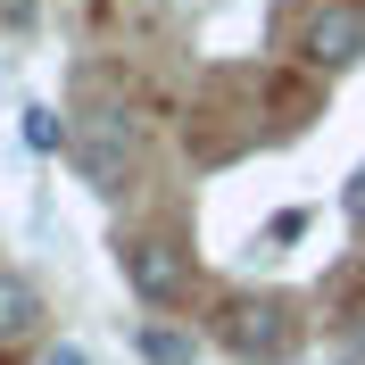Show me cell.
<instances>
[{"instance_id":"cell-6","label":"cell","mask_w":365,"mask_h":365,"mask_svg":"<svg viewBox=\"0 0 365 365\" xmlns=\"http://www.w3.org/2000/svg\"><path fill=\"white\" fill-rule=\"evenodd\" d=\"M17 133H25V150H42V158H50V150H75V125H67L58 108H42V100L25 108V125H17Z\"/></svg>"},{"instance_id":"cell-3","label":"cell","mask_w":365,"mask_h":365,"mask_svg":"<svg viewBox=\"0 0 365 365\" xmlns=\"http://www.w3.org/2000/svg\"><path fill=\"white\" fill-rule=\"evenodd\" d=\"M75 175L91 182V191H125L133 182V158H141V133H133V116L125 108H100L91 125H75Z\"/></svg>"},{"instance_id":"cell-8","label":"cell","mask_w":365,"mask_h":365,"mask_svg":"<svg viewBox=\"0 0 365 365\" xmlns=\"http://www.w3.org/2000/svg\"><path fill=\"white\" fill-rule=\"evenodd\" d=\"M341 216H349V225H357V232H365V158H357V175H349V182H341Z\"/></svg>"},{"instance_id":"cell-2","label":"cell","mask_w":365,"mask_h":365,"mask_svg":"<svg viewBox=\"0 0 365 365\" xmlns=\"http://www.w3.org/2000/svg\"><path fill=\"white\" fill-rule=\"evenodd\" d=\"M225 349H232V357H257V365H282L299 349V307L282 291L232 299V307H225Z\"/></svg>"},{"instance_id":"cell-9","label":"cell","mask_w":365,"mask_h":365,"mask_svg":"<svg viewBox=\"0 0 365 365\" xmlns=\"http://www.w3.org/2000/svg\"><path fill=\"white\" fill-rule=\"evenodd\" d=\"M42 365H91V357H83L75 341H58V349H42Z\"/></svg>"},{"instance_id":"cell-7","label":"cell","mask_w":365,"mask_h":365,"mask_svg":"<svg viewBox=\"0 0 365 365\" xmlns=\"http://www.w3.org/2000/svg\"><path fill=\"white\" fill-rule=\"evenodd\" d=\"M141 357H150V365H191V357H200V341L175 332V324H141Z\"/></svg>"},{"instance_id":"cell-4","label":"cell","mask_w":365,"mask_h":365,"mask_svg":"<svg viewBox=\"0 0 365 365\" xmlns=\"http://www.w3.org/2000/svg\"><path fill=\"white\" fill-rule=\"evenodd\" d=\"M307 58L324 75H349L365 58V0H324L316 17H307Z\"/></svg>"},{"instance_id":"cell-5","label":"cell","mask_w":365,"mask_h":365,"mask_svg":"<svg viewBox=\"0 0 365 365\" xmlns=\"http://www.w3.org/2000/svg\"><path fill=\"white\" fill-rule=\"evenodd\" d=\"M42 332V282L25 266H0V341H34Z\"/></svg>"},{"instance_id":"cell-1","label":"cell","mask_w":365,"mask_h":365,"mask_svg":"<svg viewBox=\"0 0 365 365\" xmlns=\"http://www.w3.org/2000/svg\"><path fill=\"white\" fill-rule=\"evenodd\" d=\"M116 274L141 307H182L191 299V257L166 232H116Z\"/></svg>"}]
</instances>
